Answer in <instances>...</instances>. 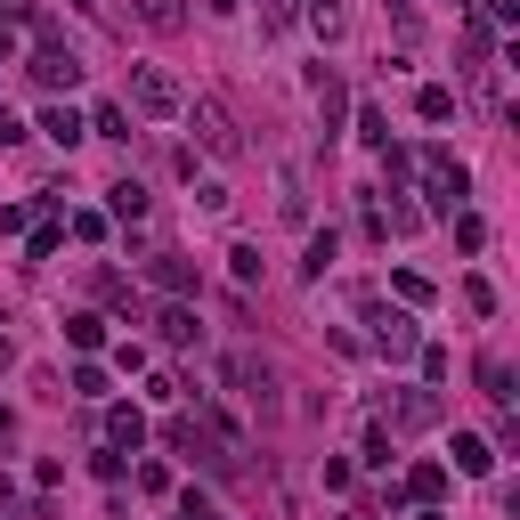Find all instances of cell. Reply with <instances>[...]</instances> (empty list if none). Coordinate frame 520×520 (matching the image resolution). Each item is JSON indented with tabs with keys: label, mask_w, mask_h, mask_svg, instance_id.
Returning a JSON list of instances; mask_svg holds the SVG:
<instances>
[{
	"label": "cell",
	"mask_w": 520,
	"mask_h": 520,
	"mask_svg": "<svg viewBox=\"0 0 520 520\" xmlns=\"http://www.w3.org/2000/svg\"><path fill=\"white\" fill-rule=\"evenodd\" d=\"M366 342L399 366V358H415V317L407 309H382V301H366Z\"/></svg>",
	"instance_id": "cell-3"
},
{
	"label": "cell",
	"mask_w": 520,
	"mask_h": 520,
	"mask_svg": "<svg viewBox=\"0 0 520 520\" xmlns=\"http://www.w3.org/2000/svg\"><path fill=\"white\" fill-rule=\"evenodd\" d=\"M415 358H423V382H447V350L439 342H415Z\"/></svg>",
	"instance_id": "cell-28"
},
{
	"label": "cell",
	"mask_w": 520,
	"mask_h": 520,
	"mask_svg": "<svg viewBox=\"0 0 520 520\" xmlns=\"http://www.w3.org/2000/svg\"><path fill=\"white\" fill-rule=\"evenodd\" d=\"M106 204H114V220H139V212H147V187H139V179H114Z\"/></svg>",
	"instance_id": "cell-17"
},
{
	"label": "cell",
	"mask_w": 520,
	"mask_h": 520,
	"mask_svg": "<svg viewBox=\"0 0 520 520\" xmlns=\"http://www.w3.org/2000/svg\"><path fill=\"white\" fill-rule=\"evenodd\" d=\"M390 285H399V301H407V309H423V301H431V277H415V269H399Z\"/></svg>",
	"instance_id": "cell-26"
},
{
	"label": "cell",
	"mask_w": 520,
	"mask_h": 520,
	"mask_svg": "<svg viewBox=\"0 0 520 520\" xmlns=\"http://www.w3.org/2000/svg\"><path fill=\"white\" fill-rule=\"evenodd\" d=\"M464 309H480V317H488V309H496V285H488V277H464Z\"/></svg>",
	"instance_id": "cell-27"
},
{
	"label": "cell",
	"mask_w": 520,
	"mask_h": 520,
	"mask_svg": "<svg viewBox=\"0 0 520 520\" xmlns=\"http://www.w3.org/2000/svg\"><path fill=\"white\" fill-rule=\"evenodd\" d=\"M488 464H496V447H488V439H472V431H455V472L488 480Z\"/></svg>",
	"instance_id": "cell-11"
},
{
	"label": "cell",
	"mask_w": 520,
	"mask_h": 520,
	"mask_svg": "<svg viewBox=\"0 0 520 520\" xmlns=\"http://www.w3.org/2000/svg\"><path fill=\"white\" fill-rule=\"evenodd\" d=\"M65 390H74V399H106V366H90V358H82V366H74V382H65Z\"/></svg>",
	"instance_id": "cell-22"
},
{
	"label": "cell",
	"mask_w": 520,
	"mask_h": 520,
	"mask_svg": "<svg viewBox=\"0 0 520 520\" xmlns=\"http://www.w3.org/2000/svg\"><path fill=\"white\" fill-rule=\"evenodd\" d=\"M33 17V0H0V25H25Z\"/></svg>",
	"instance_id": "cell-32"
},
{
	"label": "cell",
	"mask_w": 520,
	"mask_h": 520,
	"mask_svg": "<svg viewBox=\"0 0 520 520\" xmlns=\"http://www.w3.org/2000/svg\"><path fill=\"white\" fill-rule=\"evenodd\" d=\"M195 139H204L212 155H244V130H236L228 98H195Z\"/></svg>",
	"instance_id": "cell-4"
},
{
	"label": "cell",
	"mask_w": 520,
	"mask_h": 520,
	"mask_svg": "<svg viewBox=\"0 0 520 520\" xmlns=\"http://www.w3.org/2000/svg\"><path fill=\"white\" fill-rule=\"evenodd\" d=\"M342 106H350V98H342V82H334V74L317 65V114H325V139L342 130Z\"/></svg>",
	"instance_id": "cell-13"
},
{
	"label": "cell",
	"mask_w": 520,
	"mask_h": 520,
	"mask_svg": "<svg viewBox=\"0 0 520 520\" xmlns=\"http://www.w3.org/2000/svg\"><path fill=\"white\" fill-rule=\"evenodd\" d=\"M366 464H374V472H390V431H382V423L366 431Z\"/></svg>",
	"instance_id": "cell-30"
},
{
	"label": "cell",
	"mask_w": 520,
	"mask_h": 520,
	"mask_svg": "<svg viewBox=\"0 0 520 520\" xmlns=\"http://www.w3.org/2000/svg\"><path fill=\"white\" fill-rule=\"evenodd\" d=\"M155 325H163V342H171V350H187V342H195V309H187V301H171Z\"/></svg>",
	"instance_id": "cell-15"
},
{
	"label": "cell",
	"mask_w": 520,
	"mask_h": 520,
	"mask_svg": "<svg viewBox=\"0 0 520 520\" xmlns=\"http://www.w3.org/2000/svg\"><path fill=\"white\" fill-rule=\"evenodd\" d=\"M0 65H17V33L9 25H0Z\"/></svg>",
	"instance_id": "cell-34"
},
{
	"label": "cell",
	"mask_w": 520,
	"mask_h": 520,
	"mask_svg": "<svg viewBox=\"0 0 520 520\" xmlns=\"http://www.w3.org/2000/svg\"><path fill=\"white\" fill-rule=\"evenodd\" d=\"M358 139H366V147H390V122H382V106H358Z\"/></svg>",
	"instance_id": "cell-24"
},
{
	"label": "cell",
	"mask_w": 520,
	"mask_h": 520,
	"mask_svg": "<svg viewBox=\"0 0 520 520\" xmlns=\"http://www.w3.org/2000/svg\"><path fill=\"white\" fill-rule=\"evenodd\" d=\"M455 244H464V252H480V244H488V220H472V212H464V220H455Z\"/></svg>",
	"instance_id": "cell-29"
},
{
	"label": "cell",
	"mask_w": 520,
	"mask_h": 520,
	"mask_svg": "<svg viewBox=\"0 0 520 520\" xmlns=\"http://www.w3.org/2000/svg\"><path fill=\"white\" fill-rule=\"evenodd\" d=\"M439 496H447V464H415L399 488V504H439Z\"/></svg>",
	"instance_id": "cell-8"
},
{
	"label": "cell",
	"mask_w": 520,
	"mask_h": 520,
	"mask_svg": "<svg viewBox=\"0 0 520 520\" xmlns=\"http://www.w3.org/2000/svg\"><path fill=\"white\" fill-rule=\"evenodd\" d=\"M520 17V0H488V25H512Z\"/></svg>",
	"instance_id": "cell-33"
},
{
	"label": "cell",
	"mask_w": 520,
	"mask_h": 520,
	"mask_svg": "<svg viewBox=\"0 0 520 520\" xmlns=\"http://www.w3.org/2000/svg\"><path fill=\"white\" fill-rule=\"evenodd\" d=\"M228 382H236V399H252L260 415H277V374H269V366H252V358L236 350V358H228Z\"/></svg>",
	"instance_id": "cell-6"
},
{
	"label": "cell",
	"mask_w": 520,
	"mask_h": 520,
	"mask_svg": "<svg viewBox=\"0 0 520 520\" xmlns=\"http://www.w3.org/2000/svg\"><path fill=\"white\" fill-rule=\"evenodd\" d=\"M90 139H130V122H122V106H98V114H90Z\"/></svg>",
	"instance_id": "cell-23"
},
{
	"label": "cell",
	"mask_w": 520,
	"mask_h": 520,
	"mask_svg": "<svg viewBox=\"0 0 520 520\" xmlns=\"http://www.w3.org/2000/svg\"><path fill=\"white\" fill-rule=\"evenodd\" d=\"M415 179H423V204H431V212H455V204H464V187H472V171L455 163L447 147H423V155H415Z\"/></svg>",
	"instance_id": "cell-1"
},
{
	"label": "cell",
	"mask_w": 520,
	"mask_h": 520,
	"mask_svg": "<svg viewBox=\"0 0 520 520\" xmlns=\"http://www.w3.org/2000/svg\"><path fill=\"white\" fill-rule=\"evenodd\" d=\"M415 114H423V122H447V114H455V90H447V82H423V90H415Z\"/></svg>",
	"instance_id": "cell-18"
},
{
	"label": "cell",
	"mask_w": 520,
	"mask_h": 520,
	"mask_svg": "<svg viewBox=\"0 0 520 520\" xmlns=\"http://www.w3.org/2000/svg\"><path fill=\"white\" fill-rule=\"evenodd\" d=\"M139 9V25H155V33H179L187 25V0H130Z\"/></svg>",
	"instance_id": "cell-12"
},
{
	"label": "cell",
	"mask_w": 520,
	"mask_h": 520,
	"mask_svg": "<svg viewBox=\"0 0 520 520\" xmlns=\"http://www.w3.org/2000/svg\"><path fill=\"white\" fill-rule=\"evenodd\" d=\"M293 9H301V17H309L325 41H342V0H293Z\"/></svg>",
	"instance_id": "cell-16"
},
{
	"label": "cell",
	"mask_w": 520,
	"mask_h": 520,
	"mask_svg": "<svg viewBox=\"0 0 520 520\" xmlns=\"http://www.w3.org/2000/svg\"><path fill=\"white\" fill-rule=\"evenodd\" d=\"M33 33H41V49H33L25 74H33L41 90H74V82H82V57L65 49V33H57V25H33Z\"/></svg>",
	"instance_id": "cell-2"
},
{
	"label": "cell",
	"mask_w": 520,
	"mask_h": 520,
	"mask_svg": "<svg viewBox=\"0 0 520 520\" xmlns=\"http://www.w3.org/2000/svg\"><path fill=\"white\" fill-rule=\"evenodd\" d=\"M415 520H447V512H439V504H423V512H415Z\"/></svg>",
	"instance_id": "cell-35"
},
{
	"label": "cell",
	"mask_w": 520,
	"mask_h": 520,
	"mask_svg": "<svg viewBox=\"0 0 520 520\" xmlns=\"http://www.w3.org/2000/svg\"><path fill=\"white\" fill-rule=\"evenodd\" d=\"M439 423V390H407V399H390V439H399V431H431Z\"/></svg>",
	"instance_id": "cell-7"
},
{
	"label": "cell",
	"mask_w": 520,
	"mask_h": 520,
	"mask_svg": "<svg viewBox=\"0 0 520 520\" xmlns=\"http://www.w3.org/2000/svg\"><path fill=\"white\" fill-rule=\"evenodd\" d=\"M130 106L139 114H179V82L163 65H130Z\"/></svg>",
	"instance_id": "cell-5"
},
{
	"label": "cell",
	"mask_w": 520,
	"mask_h": 520,
	"mask_svg": "<svg viewBox=\"0 0 520 520\" xmlns=\"http://www.w3.org/2000/svg\"><path fill=\"white\" fill-rule=\"evenodd\" d=\"M147 277H155L163 293H187V285H195V269H187V260H171V252H155V260H147Z\"/></svg>",
	"instance_id": "cell-14"
},
{
	"label": "cell",
	"mask_w": 520,
	"mask_h": 520,
	"mask_svg": "<svg viewBox=\"0 0 520 520\" xmlns=\"http://www.w3.org/2000/svg\"><path fill=\"white\" fill-rule=\"evenodd\" d=\"M228 269H236V285H260V244H236Z\"/></svg>",
	"instance_id": "cell-25"
},
{
	"label": "cell",
	"mask_w": 520,
	"mask_h": 520,
	"mask_svg": "<svg viewBox=\"0 0 520 520\" xmlns=\"http://www.w3.org/2000/svg\"><path fill=\"white\" fill-rule=\"evenodd\" d=\"M480 390H488L496 407H512V366L504 358H480Z\"/></svg>",
	"instance_id": "cell-19"
},
{
	"label": "cell",
	"mask_w": 520,
	"mask_h": 520,
	"mask_svg": "<svg viewBox=\"0 0 520 520\" xmlns=\"http://www.w3.org/2000/svg\"><path fill=\"white\" fill-rule=\"evenodd\" d=\"M334 252H342V244H334V228H317V236H309V260H301V269H309V277H325V269H334Z\"/></svg>",
	"instance_id": "cell-20"
},
{
	"label": "cell",
	"mask_w": 520,
	"mask_h": 520,
	"mask_svg": "<svg viewBox=\"0 0 520 520\" xmlns=\"http://www.w3.org/2000/svg\"><path fill=\"white\" fill-rule=\"evenodd\" d=\"M41 130H49L57 147H82V139H90V122H82L74 106H49V114H41Z\"/></svg>",
	"instance_id": "cell-10"
},
{
	"label": "cell",
	"mask_w": 520,
	"mask_h": 520,
	"mask_svg": "<svg viewBox=\"0 0 520 520\" xmlns=\"http://www.w3.org/2000/svg\"><path fill=\"white\" fill-rule=\"evenodd\" d=\"M147 439V415L139 407H106V447H139Z\"/></svg>",
	"instance_id": "cell-9"
},
{
	"label": "cell",
	"mask_w": 520,
	"mask_h": 520,
	"mask_svg": "<svg viewBox=\"0 0 520 520\" xmlns=\"http://www.w3.org/2000/svg\"><path fill=\"white\" fill-rule=\"evenodd\" d=\"M17 139H25V122H17L9 106H0V147H17Z\"/></svg>",
	"instance_id": "cell-31"
},
{
	"label": "cell",
	"mask_w": 520,
	"mask_h": 520,
	"mask_svg": "<svg viewBox=\"0 0 520 520\" xmlns=\"http://www.w3.org/2000/svg\"><path fill=\"white\" fill-rule=\"evenodd\" d=\"M65 342H74V350H98V342H106V317H65Z\"/></svg>",
	"instance_id": "cell-21"
}]
</instances>
